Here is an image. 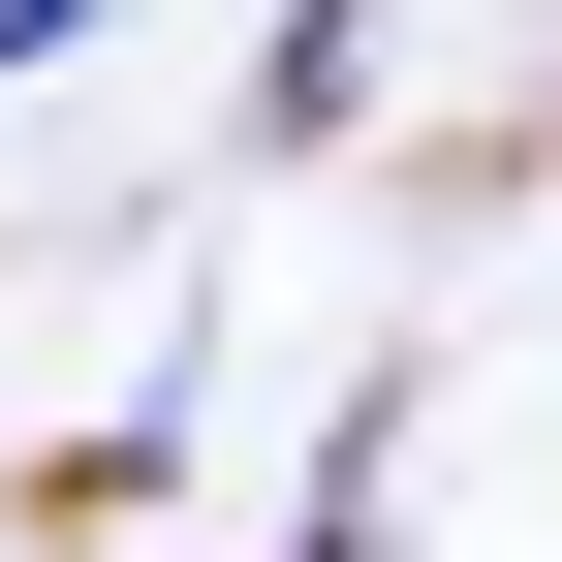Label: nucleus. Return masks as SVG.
I'll return each mask as SVG.
<instances>
[{
	"label": "nucleus",
	"instance_id": "f257e3e1",
	"mask_svg": "<svg viewBox=\"0 0 562 562\" xmlns=\"http://www.w3.org/2000/svg\"><path fill=\"white\" fill-rule=\"evenodd\" d=\"M281 562H375V501H344V469H313V531H281Z\"/></svg>",
	"mask_w": 562,
	"mask_h": 562
}]
</instances>
